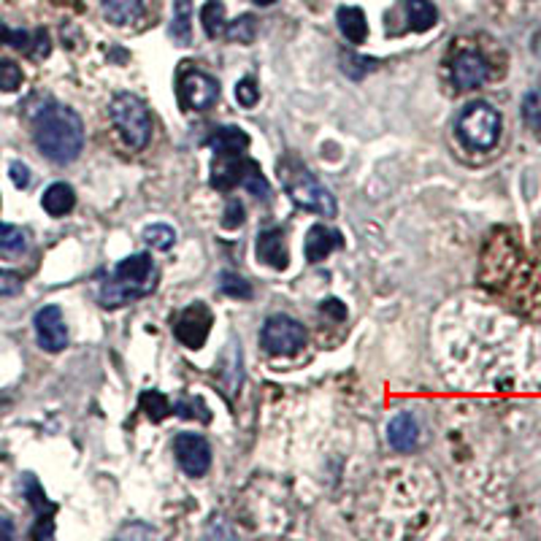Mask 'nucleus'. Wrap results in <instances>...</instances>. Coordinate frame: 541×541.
<instances>
[{"instance_id": "1", "label": "nucleus", "mask_w": 541, "mask_h": 541, "mask_svg": "<svg viewBox=\"0 0 541 541\" xmlns=\"http://www.w3.org/2000/svg\"><path fill=\"white\" fill-rule=\"evenodd\" d=\"M33 141L52 163H74L85 149L82 117L66 104H47L33 117Z\"/></svg>"}, {"instance_id": "2", "label": "nucleus", "mask_w": 541, "mask_h": 541, "mask_svg": "<svg viewBox=\"0 0 541 541\" xmlns=\"http://www.w3.org/2000/svg\"><path fill=\"white\" fill-rule=\"evenodd\" d=\"M155 287H158V268L152 257L147 252H136L114 266L112 276L101 284L98 298L106 309H120L149 295Z\"/></svg>"}, {"instance_id": "3", "label": "nucleus", "mask_w": 541, "mask_h": 541, "mask_svg": "<svg viewBox=\"0 0 541 541\" xmlns=\"http://www.w3.org/2000/svg\"><path fill=\"white\" fill-rule=\"evenodd\" d=\"M279 182L290 201L317 217H336L338 206L330 190L317 182V176L298 160V158H282L279 160Z\"/></svg>"}, {"instance_id": "4", "label": "nucleus", "mask_w": 541, "mask_h": 541, "mask_svg": "<svg viewBox=\"0 0 541 541\" xmlns=\"http://www.w3.org/2000/svg\"><path fill=\"white\" fill-rule=\"evenodd\" d=\"M500 128H503L500 112L487 101H473L463 106V112L457 114L455 136L465 149L490 152L500 141Z\"/></svg>"}, {"instance_id": "5", "label": "nucleus", "mask_w": 541, "mask_h": 541, "mask_svg": "<svg viewBox=\"0 0 541 541\" xmlns=\"http://www.w3.org/2000/svg\"><path fill=\"white\" fill-rule=\"evenodd\" d=\"M114 131L131 149H144L152 139V114L147 104L133 93H117L109 106Z\"/></svg>"}, {"instance_id": "6", "label": "nucleus", "mask_w": 541, "mask_h": 541, "mask_svg": "<svg viewBox=\"0 0 541 541\" xmlns=\"http://www.w3.org/2000/svg\"><path fill=\"white\" fill-rule=\"evenodd\" d=\"M306 328L290 314H274L260 330V347L268 355H295L306 344Z\"/></svg>"}, {"instance_id": "7", "label": "nucleus", "mask_w": 541, "mask_h": 541, "mask_svg": "<svg viewBox=\"0 0 541 541\" xmlns=\"http://www.w3.org/2000/svg\"><path fill=\"white\" fill-rule=\"evenodd\" d=\"M179 101L185 109L206 112L220 101V82L212 74L195 68L193 63H185L179 74Z\"/></svg>"}, {"instance_id": "8", "label": "nucleus", "mask_w": 541, "mask_h": 541, "mask_svg": "<svg viewBox=\"0 0 541 541\" xmlns=\"http://www.w3.org/2000/svg\"><path fill=\"white\" fill-rule=\"evenodd\" d=\"M174 455L187 476H203L212 465V446L198 433H179L174 438Z\"/></svg>"}, {"instance_id": "9", "label": "nucleus", "mask_w": 541, "mask_h": 541, "mask_svg": "<svg viewBox=\"0 0 541 541\" xmlns=\"http://www.w3.org/2000/svg\"><path fill=\"white\" fill-rule=\"evenodd\" d=\"M33 328H36V338L39 347L44 352H63L68 347V328L63 320V311L58 306H44L36 311L33 317Z\"/></svg>"}, {"instance_id": "10", "label": "nucleus", "mask_w": 541, "mask_h": 541, "mask_svg": "<svg viewBox=\"0 0 541 541\" xmlns=\"http://www.w3.org/2000/svg\"><path fill=\"white\" fill-rule=\"evenodd\" d=\"M209 330H212V311H209L203 303L187 306V309L176 317V322H174L176 338H179L185 347H190V349H201L203 341L209 338Z\"/></svg>"}, {"instance_id": "11", "label": "nucleus", "mask_w": 541, "mask_h": 541, "mask_svg": "<svg viewBox=\"0 0 541 541\" xmlns=\"http://www.w3.org/2000/svg\"><path fill=\"white\" fill-rule=\"evenodd\" d=\"M449 77L457 90H476L487 82L490 66L479 52H460L449 66Z\"/></svg>"}, {"instance_id": "12", "label": "nucleus", "mask_w": 541, "mask_h": 541, "mask_svg": "<svg viewBox=\"0 0 541 541\" xmlns=\"http://www.w3.org/2000/svg\"><path fill=\"white\" fill-rule=\"evenodd\" d=\"M23 487H25L28 503H31V506L36 509V514H39V522L33 525V538H52V533H55L52 517H55L58 506L44 495V487L39 484V479H36L33 473H25V476H23Z\"/></svg>"}, {"instance_id": "13", "label": "nucleus", "mask_w": 541, "mask_h": 541, "mask_svg": "<svg viewBox=\"0 0 541 541\" xmlns=\"http://www.w3.org/2000/svg\"><path fill=\"white\" fill-rule=\"evenodd\" d=\"M4 44L25 52L33 60H44L52 52V41H50V33L44 28L31 33V31H12L6 25H0V47H4Z\"/></svg>"}, {"instance_id": "14", "label": "nucleus", "mask_w": 541, "mask_h": 541, "mask_svg": "<svg viewBox=\"0 0 541 541\" xmlns=\"http://www.w3.org/2000/svg\"><path fill=\"white\" fill-rule=\"evenodd\" d=\"M255 252H257V260L274 271H284L290 266V252H287V239H284V230L282 228H266L260 230L257 236V244H255Z\"/></svg>"}, {"instance_id": "15", "label": "nucleus", "mask_w": 541, "mask_h": 541, "mask_svg": "<svg viewBox=\"0 0 541 541\" xmlns=\"http://www.w3.org/2000/svg\"><path fill=\"white\" fill-rule=\"evenodd\" d=\"M344 247V239L338 230L333 228H325V225H314L309 233H306V241H303V252H306V260L309 263H322L328 255H333L336 249Z\"/></svg>"}, {"instance_id": "16", "label": "nucleus", "mask_w": 541, "mask_h": 541, "mask_svg": "<svg viewBox=\"0 0 541 541\" xmlns=\"http://www.w3.org/2000/svg\"><path fill=\"white\" fill-rule=\"evenodd\" d=\"M387 441L395 452H411L419 441V425H417L414 414H409V411L395 414L387 425Z\"/></svg>"}, {"instance_id": "17", "label": "nucleus", "mask_w": 541, "mask_h": 541, "mask_svg": "<svg viewBox=\"0 0 541 541\" xmlns=\"http://www.w3.org/2000/svg\"><path fill=\"white\" fill-rule=\"evenodd\" d=\"M101 9L112 25L128 28L144 17V0H101Z\"/></svg>"}, {"instance_id": "18", "label": "nucleus", "mask_w": 541, "mask_h": 541, "mask_svg": "<svg viewBox=\"0 0 541 541\" xmlns=\"http://www.w3.org/2000/svg\"><path fill=\"white\" fill-rule=\"evenodd\" d=\"M336 25L349 44H363L368 39V20L365 12L357 6H341L336 12Z\"/></svg>"}, {"instance_id": "19", "label": "nucleus", "mask_w": 541, "mask_h": 541, "mask_svg": "<svg viewBox=\"0 0 541 541\" xmlns=\"http://www.w3.org/2000/svg\"><path fill=\"white\" fill-rule=\"evenodd\" d=\"M41 206H44V212L52 214V217H66V214H71L74 206H77V193H74L71 185L55 182V185H50V187L44 190Z\"/></svg>"}, {"instance_id": "20", "label": "nucleus", "mask_w": 541, "mask_h": 541, "mask_svg": "<svg viewBox=\"0 0 541 541\" xmlns=\"http://www.w3.org/2000/svg\"><path fill=\"white\" fill-rule=\"evenodd\" d=\"M206 144L214 149V155L220 152H247L249 149V136L239 128V125H230V128H217Z\"/></svg>"}, {"instance_id": "21", "label": "nucleus", "mask_w": 541, "mask_h": 541, "mask_svg": "<svg viewBox=\"0 0 541 541\" xmlns=\"http://www.w3.org/2000/svg\"><path fill=\"white\" fill-rule=\"evenodd\" d=\"M168 33L179 47L193 41V0H174V17Z\"/></svg>"}, {"instance_id": "22", "label": "nucleus", "mask_w": 541, "mask_h": 541, "mask_svg": "<svg viewBox=\"0 0 541 541\" xmlns=\"http://www.w3.org/2000/svg\"><path fill=\"white\" fill-rule=\"evenodd\" d=\"M406 17L411 23V31L425 33L438 23V9L433 0H406Z\"/></svg>"}, {"instance_id": "23", "label": "nucleus", "mask_w": 541, "mask_h": 541, "mask_svg": "<svg viewBox=\"0 0 541 541\" xmlns=\"http://www.w3.org/2000/svg\"><path fill=\"white\" fill-rule=\"evenodd\" d=\"M201 23H203V31H206L209 39H222L225 36L228 20H225L222 0H206L203 9H201Z\"/></svg>"}, {"instance_id": "24", "label": "nucleus", "mask_w": 541, "mask_h": 541, "mask_svg": "<svg viewBox=\"0 0 541 541\" xmlns=\"http://www.w3.org/2000/svg\"><path fill=\"white\" fill-rule=\"evenodd\" d=\"M28 249V236L23 228L12 222H0V252L6 255H23Z\"/></svg>"}, {"instance_id": "25", "label": "nucleus", "mask_w": 541, "mask_h": 541, "mask_svg": "<svg viewBox=\"0 0 541 541\" xmlns=\"http://www.w3.org/2000/svg\"><path fill=\"white\" fill-rule=\"evenodd\" d=\"M141 236H144V241H147L152 249H158V252H168V249L176 244V230H174L171 225H166V222L147 225Z\"/></svg>"}, {"instance_id": "26", "label": "nucleus", "mask_w": 541, "mask_h": 541, "mask_svg": "<svg viewBox=\"0 0 541 541\" xmlns=\"http://www.w3.org/2000/svg\"><path fill=\"white\" fill-rule=\"evenodd\" d=\"M338 66H341V71L349 77V79H363L365 74H371L379 63L374 60V58H360V55H355V52H341L338 55Z\"/></svg>"}, {"instance_id": "27", "label": "nucleus", "mask_w": 541, "mask_h": 541, "mask_svg": "<svg viewBox=\"0 0 541 541\" xmlns=\"http://www.w3.org/2000/svg\"><path fill=\"white\" fill-rule=\"evenodd\" d=\"M139 403H141V409L147 411V417L155 419V422H160V419L171 411V403H168V398H166L160 390H144V392L139 395Z\"/></svg>"}, {"instance_id": "28", "label": "nucleus", "mask_w": 541, "mask_h": 541, "mask_svg": "<svg viewBox=\"0 0 541 541\" xmlns=\"http://www.w3.org/2000/svg\"><path fill=\"white\" fill-rule=\"evenodd\" d=\"M522 122L530 131H541V87H533L525 98H522Z\"/></svg>"}, {"instance_id": "29", "label": "nucleus", "mask_w": 541, "mask_h": 541, "mask_svg": "<svg viewBox=\"0 0 541 541\" xmlns=\"http://www.w3.org/2000/svg\"><path fill=\"white\" fill-rule=\"evenodd\" d=\"M220 290L225 293V295H230V298H252V284L241 276V274H236V271H222V276H220Z\"/></svg>"}, {"instance_id": "30", "label": "nucleus", "mask_w": 541, "mask_h": 541, "mask_svg": "<svg viewBox=\"0 0 541 541\" xmlns=\"http://www.w3.org/2000/svg\"><path fill=\"white\" fill-rule=\"evenodd\" d=\"M255 23H257V20L249 17V14L239 17L236 23H228V28H225V39L239 41V44H252V39H255V28H257Z\"/></svg>"}, {"instance_id": "31", "label": "nucleus", "mask_w": 541, "mask_h": 541, "mask_svg": "<svg viewBox=\"0 0 541 541\" xmlns=\"http://www.w3.org/2000/svg\"><path fill=\"white\" fill-rule=\"evenodd\" d=\"M23 82L25 74L14 60H0V93H17Z\"/></svg>"}, {"instance_id": "32", "label": "nucleus", "mask_w": 541, "mask_h": 541, "mask_svg": "<svg viewBox=\"0 0 541 541\" xmlns=\"http://www.w3.org/2000/svg\"><path fill=\"white\" fill-rule=\"evenodd\" d=\"M176 414H179V417H193V419H201V422H209V419H212V414L206 411V406H203L201 398L179 401V403H176Z\"/></svg>"}, {"instance_id": "33", "label": "nucleus", "mask_w": 541, "mask_h": 541, "mask_svg": "<svg viewBox=\"0 0 541 541\" xmlns=\"http://www.w3.org/2000/svg\"><path fill=\"white\" fill-rule=\"evenodd\" d=\"M236 101H239L244 109H252V106L260 101L257 82H255V79H241V82H239V87H236Z\"/></svg>"}, {"instance_id": "34", "label": "nucleus", "mask_w": 541, "mask_h": 541, "mask_svg": "<svg viewBox=\"0 0 541 541\" xmlns=\"http://www.w3.org/2000/svg\"><path fill=\"white\" fill-rule=\"evenodd\" d=\"M241 225H244V206H241L239 198H230V203H228V209H225L222 228H225V230H236V228H241Z\"/></svg>"}, {"instance_id": "35", "label": "nucleus", "mask_w": 541, "mask_h": 541, "mask_svg": "<svg viewBox=\"0 0 541 541\" xmlns=\"http://www.w3.org/2000/svg\"><path fill=\"white\" fill-rule=\"evenodd\" d=\"M17 293H23V282H20V276L12 274V271H4V268H0V298H12V295H17Z\"/></svg>"}, {"instance_id": "36", "label": "nucleus", "mask_w": 541, "mask_h": 541, "mask_svg": "<svg viewBox=\"0 0 541 541\" xmlns=\"http://www.w3.org/2000/svg\"><path fill=\"white\" fill-rule=\"evenodd\" d=\"M9 176H12L14 187H20V190H25V187L31 185V168H28L25 163H20V160H14V163L9 166Z\"/></svg>"}, {"instance_id": "37", "label": "nucleus", "mask_w": 541, "mask_h": 541, "mask_svg": "<svg viewBox=\"0 0 541 541\" xmlns=\"http://www.w3.org/2000/svg\"><path fill=\"white\" fill-rule=\"evenodd\" d=\"M320 311H322V314H328V317H333V320H344V317H347V309H344V303H341V301H336V298H328V301H322V303H320Z\"/></svg>"}, {"instance_id": "38", "label": "nucleus", "mask_w": 541, "mask_h": 541, "mask_svg": "<svg viewBox=\"0 0 541 541\" xmlns=\"http://www.w3.org/2000/svg\"><path fill=\"white\" fill-rule=\"evenodd\" d=\"M120 536H155V530L147 525H136V527H122Z\"/></svg>"}, {"instance_id": "39", "label": "nucleus", "mask_w": 541, "mask_h": 541, "mask_svg": "<svg viewBox=\"0 0 541 541\" xmlns=\"http://www.w3.org/2000/svg\"><path fill=\"white\" fill-rule=\"evenodd\" d=\"M271 4H276V0H255V6H271Z\"/></svg>"}]
</instances>
